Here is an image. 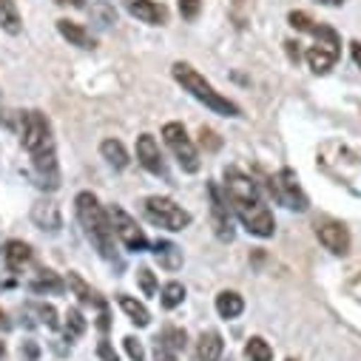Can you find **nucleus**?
Instances as JSON below:
<instances>
[{"mask_svg": "<svg viewBox=\"0 0 361 361\" xmlns=\"http://www.w3.org/2000/svg\"><path fill=\"white\" fill-rule=\"evenodd\" d=\"M225 200H228V205L233 208L236 219L245 225L247 233H253L259 239L274 236V231H276L274 214H270V208L264 205L256 183L247 173H242L239 168L225 171Z\"/></svg>", "mask_w": 361, "mask_h": 361, "instance_id": "nucleus-1", "label": "nucleus"}, {"mask_svg": "<svg viewBox=\"0 0 361 361\" xmlns=\"http://www.w3.org/2000/svg\"><path fill=\"white\" fill-rule=\"evenodd\" d=\"M74 211H77V219L82 225V233L85 239L94 245V250L114 262L117 259V245H114V228H111V219H109V211L100 205V200L92 194V191H80L77 200H74Z\"/></svg>", "mask_w": 361, "mask_h": 361, "instance_id": "nucleus-2", "label": "nucleus"}, {"mask_svg": "<svg viewBox=\"0 0 361 361\" xmlns=\"http://www.w3.org/2000/svg\"><path fill=\"white\" fill-rule=\"evenodd\" d=\"M171 71H173V80L183 85L194 100H200L205 109H211L214 114H222V117H242V109H239L233 100H228L225 94H219L216 88H214L191 63H173Z\"/></svg>", "mask_w": 361, "mask_h": 361, "instance_id": "nucleus-3", "label": "nucleus"}, {"mask_svg": "<svg viewBox=\"0 0 361 361\" xmlns=\"http://www.w3.org/2000/svg\"><path fill=\"white\" fill-rule=\"evenodd\" d=\"M142 211L151 225L165 228V231H185L191 225V214L168 197H148L142 202Z\"/></svg>", "mask_w": 361, "mask_h": 361, "instance_id": "nucleus-4", "label": "nucleus"}, {"mask_svg": "<svg viewBox=\"0 0 361 361\" xmlns=\"http://www.w3.org/2000/svg\"><path fill=\"white\" fill-rule=\"evenodd\" d=\"M162 140L165 145L171 148V154L176 157L179 168H183L185 173H197L200 171V154H197V145L191 142L188 131L183 123H165L162 126Z\"/></svg>", "mask_w": 361, "mask_h": 361, "instance_id": "nucleus-5", "label": "nucleus"}, {"mask_svg": "<svg viewBox=\"0 0 361 361\" xmlns=\"http://www.w3.org/2000/svg\"><path fill=\"white\" fill-rule=\"evenodd\" d=\"M310 35H316V43L307 49V66L316 74H327L338 60V46H341L338 35L330 26H322V23H316Z\"/></svg>", "mask_w": 361, "mask_h": 361, "instance_id": "nucleus-6", "label": "nucleus"}, {"mask_svg": "<svg viewBox=\"0 0 361 361\" xmlns=\"http://www.w3.org/2000/svg\"><path fill=\"white\" fill-rule=\"evenodd\" d=\"M20 142L23 148L29 151V157L46 151V148H54V140H51V126L46 120V114L40 111H26L20 117Z\"/></svg>", "mask_w": 361, "mask_h": 361, "instance_id": "nucleus-7", "label": "nucleus"}, {"mask_svg": "<svg viewBox=\"0 0 361 361\" xmlns=\"http://www.w3.org/2000/svg\"><path fill=\"white\" fill-rule=\"evenodd\" d=\"M270 194L276 197L279 205H285V208H290V211L305 214V211L310 208L307 194H305L302 185H299V176H296L290 168H282V171L276 173V179H270Z\"/></svg>", "mask_w": 361, "mask_h": 361, "instance_id": "nucleus-8", "label": "nucleus"}, {"mask_svg": "<svg viewBox=\"0 0 361 361\" xmlns=\"http://www.w3.org/2000/svg\"><path fill=\"white\" fill-rule=\"evenodd\" d=\"M109 219H111L114 236L126 245V250H131V253L148 250V236H145V231L137 225V219H134L128 211H123L120 205H111V208H109Z\"/></svg>", "mask_w": 361, "mask_h": 361, "instance_id": "nucleus-9", "label": "nucleus"}, {"mask_svg": "<svg viewBox=\"0 0 361 361\" xmlns=\"http://www.w3.org/2000/svg\"><path fill=\"white\" fill-rule=\"evenodd\" d=\"M208 197H211V222H214V233H216L222 242H231V239H233L231 205H228V200L222 197V191H219L216 183L208 185Z\"/></svg>", "mask_w": 361, "mask_h": 361, "instance_id": "nucleus-10", "label": "nucleus"}, {"mask_svg": "<svg viewBox=\"0 0 361 361\" xmlns=\"http://www.w3.org/2000/svg\"><path fill=\"white\" fill-rule=\"evenodd\" d=\"M32 168H35V179L43 191H57L60 188V168H57V154L54 148H46L40 154L32 157Z\"/></svg>", "mask_w": 361, "mask_h": 361, "instance_id": "nucleus-11", "label": "nucleus"}, {"mask_svg": "<svg viewBox=\"0 0 361 361\" xmlns=\"http://www.w3.org/2000/svg\"><path fill=\"white\" fill-rule=\"evenodd\" d=\"M137 159H140V165H142L148 173L168 179L165 157H162V151H159V142H157L151 134H142V137L137 140Z\"/></svg>", "mask_w": 361, "mask_h": 361, "instance_id": "nucleus-12", "label": "nucleus"}, {"mask_svg": "<svg viewBox=\"0 0 361 361\" xmlns=\"http://www.w3.org/2000/svg\"><path fill=\"white\" fill-rule=\"evenodd\" d=\"M316 236H319V242H322L330 253H336V256H344V253L350 250V233H347V228L338 225V222H324V225H319V228H316Z\"/></svg>", "mask_w": 361, "mask_h": 361, "instance_id": "nucleus-13", "label": "nucleus"}, {"mask_svg": "<svg viewBox=\"0 0 361 361\" xmlns=\"http://www.w3.org/2000/svg\"><path fill=\"white\" fill-rule=\"evenodd\" d=\"M123 6L140 23H148V26H162L165 23V6L154 4V0H123Z\"/></svg>", "mask_w": 361, "mask_h": 361, "instance_id": "nucleus-14", "label": "nucleus"}, {"mask_svg": "<svg viewBox=\"0 0 361 361\" xmlns=\"http://www.w3.org/2000/svg\"><path fill=\"white\" fill-rule=\"evenodd\" d=\"M32 222L49 233H57L63 228V216H60V208L51 202V200H40L32 205Z\"/></svg>", "mask_w": 361, "mask_h": 361, "instance_id": "nucleus-15", "label": "nucleus"}, {"mask_svg": "<svg viewBox=\"0 0 361 361\" xmlns=\"http://www.w3.org/2000/svg\"><path fill=\"white\" fill-rule=\"evenodd\" d=\"M0 253H4V262H6V267L12 270V274H20V270L32 262V247L26 242H18V239L6 242L4 247H0Z\"/></svg>", "mask_w": 361, "mask_h": 361, "instance_id": "nucleus-16", "label": "nucleus"}, {"mask_svg": "<svg viewBox=\"0 0 361 361\" xmlns=\"http://www.w3.org/2000/svg\"><path fill=\"white\" fill-rule=\"evenodd\" d=\"M29 290L37 296H60L66 290V279H60L54 270H37V276L29 282Z\"/></svg>", "mask_w": 361, "mask_h": 361, "instance_id": "nucleus-17", "label": "nucleus"}, {"mask_svg": "<svg viewBox=\"0 0 361 361\" xmlns=\"http://www.w3.org/2000/svg\"><path fill=\"white\" fill-rule=\"evenodd\" d=\"M154 259L159 262L162 270H168V274H176V270L183 267V250H179L173 242H168V239H159L154 245Z\"/></svg>", "mask_w": 361, "mask_h": 361, "instance_id": "nucleus-18", "label": "nucleus"}, {"mask_svg": "<svg viewBox=\"0 0 361 361\" xmlns=\"http://www.w3.org/2000/svg\"><path fill=\"white\" fill-rule=\"evenodd\" d=\"M222 350H225V341L216 330H208L200 336V344H197V355L194 361H222Z\"/></svg>", "mask_w": 361, "mask_h": 361, "instance_id": "nucleus-19", "label": "nucleus"}, {"mask_svg": "<svg viewBox=\"0 0 361 361\" xmlns=\"http://www.w3.org/2000/svg\"><path fill=\"white\" fill-rule=\"evenodd\" d=\"M57 32H60L71 46H77V49H94L92 32L82 29V26L74 23V20H57Z\"/></svg>", "mask_w": 361, "mask_h": 361, "instance_id": "nucleus-20", "label": "nucleus"}, {"mask_svg": "<svg viewBox=\"0 0 361 361\" xmlns=\"http://www.w3.org/2000/svg\"><path fill=\"white\" fill-rule=\"evenodd\" d=\"M66 285L71 288V293H74V296H77L82 305H92V307H97V310L106 305V302L100 299V293H97L92 285H85V282H82V276H80V274H74V270H68V279H66Z\"/></svg>", "mask_w": 361, "mask_h": 361, "instance_id": "nucleus-21", "label": "nucleus"}, {"mask_svg": "<svg viewBox=\"0 0 361 361\" xmlns=\"http://www.w3.org/2000/svg\"><path fill=\"white\" fill-rule=\"evenodd\" d=\"M242 310H245V299L236 290H222L216 296V313L222 319H236V316H242Z\"/></svg>", "mask_w": 361, "mask_h": 361, "instance_id": "nucleus-22", "label": "nucleus"}, {"mask_svg": "<svg viewBox=\"0 0 361 361\" xmlns=\"http://www.w3.org/2000/svg\"><path fill=\"white\" fill-rule=\"evenodd\" d=\"M117 302H120L123 313H126L137 327H148V324H151V313H148V307H145L142 302H137V299H131V296H126V293H123Z\"/></svg>", "mask_w": 361, "mask_h": 361, "instance_id": "nucleus-23", "label": "nucleus"}, {"mask_svg": "<svg viewBox=\"0 0 361 361\" xmlns=\"http://www.w3.org/2000/svg\"><path fill=\"white\" fill-rule=\"evenodd\" d=\"M0 29L9 35H20L23 23H20V12L15 0H0Z\"/></svg>", "mask_w": 361, "mask_h": 361, "instance_id": "nucleus-24", "label": "nucleus"}, {"mask_svg": "<svg viewBox=\"0 0 361 361\" xmlns=\"http://www.w3.org/2000/svg\"><path fill=\"white\" fill-rule=\"evenodd\" d=\"M100 154H103V159H106L109 165H114V168H126V165H128V151H126V145H123L120 140H103Z\"/></svg>", "mask_w": 361, "mask_h": 361, "instance_id": "nucleus-25", "label": "nucleus"}, {"mask_svg": "<svg viewBox=\"0 0 361 361\" xmlns=\"http://www.w3.org/2000/svg\"><path fill=\"white\" fill-rule=\"evenodd\" d=\"M85 327H88V322L82 319V313L77 307L66 310V319H63V336H66V341H77L85 333Z\"/></svg>", "mask_w": 361, "mask_h": 361, "instance_id": "nucleus-26", "label": "nucleus"}, {"mask_svg": "<svg viewBox=\"0 0 361 361\" xmlns=\"http://www.w3.org/2000/svg\"><path fill=\"white\" fill-rule=\"evenodd\" d=\"M245 361H274V350L262 336H253L245 344Z\"/></svg>", "mask_w": 361, "mask_h": 361, "instance_id": "nucleus-27", "label": "nucleus"}, {"mask_svg": "<svg viewBox=\"0 0 361 361\" xmlns=\"http://www.w3.org/2000/svg\"><path fill=\"white\" fill-rule=\"evenodd\" d=\"M185 341H188V336H185V330H179V327H165V330L157 336V344H162V347L171 350V353L185 350Z\"/></svg>", "mask_w": 361, "mask_h": 361, "instance_id": "nucleus-28", "label": "nucleus"}, {"mask_svg": "<svg viewBox=\"0 0 361 361\" xmlns=\"http://www.w3.org/2000/svg\"><path fill=\"white\" fill-rule=\"evenodd\" d=\"M92 20L100 29H109L111 23H117V12H114V6L106 4V0H94V4H92Z\"/></svg>", "mask_w": 361, "mask_h": 361, "instance_id": "nucleus-29", "label": "nucleus"}, {"mask_svg": "<svg viewBox=\"0 0 361 361\" xmlns=\"http://www.w3.org/2000/svg\"><path fill=\"white\" fill-rule=\"evenodd\" d=\"M26 310H32V313H37V322L40 324H46L49 330H57L60 327V319H57V310L51 307V305H46V302H32Z\"/></svg>", "mask_w": 361, "mask_h": 361, "instance_id": "nucleus-30", "label": "nucleus"}, {"mask_svg": "<svg viewBox=\"0 0 361 361\" xmlns=\"http://www.w3.org/2000/svg\"><path fill=\"white\" fill-rule=\"evenodd\" d=\"M183 299H185V288L179 285V282H168V285L162 288V307H165V310L179 307V305H183Z\"/></svg>", "mask_w": 361, "mask_h": 361, "instance_id": "nucleus-31", "label": "nucleus"}, {"mask_svg": "<svg viewBox=\"0 0 361 361\" xmlns=\"http://www.w3.org/2000/svg\"><path fill=\"white\" fill-rule=\"evenodd\" d=\"M137 282H140V288H142L145 296H154V293H157V276L151 274L148 267H140V270H137Z\"/></svg>", "mask_w": 361, "mask_h": 361, "instance_id": "nucleus-32", "label": "nucleus"}, {"mask_svg": "<svg viewBox=\"0 0 361 361\" xmlns=\"http://www.w3.org/2000/svg\"><path fill=\"white\" fill-rule=\"evenodd\" d=\"M288 20H290V26H293V29H299V32H313V26H316V23H313V18H310V15H305V12H290V18H288Z\"/></svg>", "mask_w": 361, "mask_h": 361, "instance_id": "nucleus-33", "label": "nucleus"}, {"mask_svg": "<svg viewBox=\"0 0 361 361\" xmlns=\"http://www.w3.org/2000/svg\"><path fill=\"white\" fill-rule=\"evenodd\" d=\"M123 344H126V353L131 355V361H145V350H142V344L134 336H126Z\"/></svg>", "mask_w": 361, "mask_h": 361, "instance_id": "nucleus-34", "label": "nucleus"}, {"mask_svg": "<svg viewBox=\"0 0 361 361\" xmlns=\"http://www.w3.org/2000/svg\"><path fill=\"white\" fill-rule=\"evenodd\" d=\"M200 9H202L200 0H179V15H183L185 20H194L200 15Z\"/></svg>", "mask_w": 361, "mask_h": 361, "instance_id": "nucleus-35", "label": "nucleus"}, {"mask_svg": "<svg viewBox=\"0 0 361 361\" xmlns=\"http://www.w3.org/2000/svg\"><path fill=\"white\" fill-rule=\"evenodd\" d=\"M97 355H100L103 361H117V358H120V355H117V350L111 347V341H109L106 336H103V338H100V344H97Z\"/></svg>", "mask_w": 361, "mask_h": 361, "instance_id": "nucleus-36", "label": "nucleus"}, {"mask_svg": "<svg viewBox=\"0 0 361 361\" xmlns=\"http://www.w3.org/2000/svg\"><path fill=\"white\" fill-rule=\"evenodd\" d=\"M154 361H179V358H176V353H171V350H165L162 344H157V347H154Z\"/></svg>", "mask_w": 361, "mask_h": 361, "instance_id": "nucleus-37", "label": "nucleus"}, {"mask_svg": "<svg viewBox=\"0 0 361 361\" xmlns=\"http://www.w3.org/2000/svg\"><path fill=\"white\" fill-rule=\"evenodd\" d=\"M20 353H23L29 361H37V355H40V350H37V344H35V341H23Z\"/></svg>", "mask_w": 361, "mask_h": 361, "instance_id": "nucleus-38", "label": "nucleus"}, {"mask_svg": "<svg viewBox=\"0 0 361 361\" xmlns=\"http://www.w3.org/2000/svg\"><path fill=\"white\" fill-rule=\"evenodd\" d=\"M202 145H208V148H219V140H216V134L211 131V128H202Z\"/></svg>", "mask_w": 361, "mask_h": 361, "instance_id": "nucleus-39", "label": "nucleus"}, {"mask_svg": "<svg viewBox=\"0 0 361 361\" xmlns=\"http://www.w3.org/2000/svg\"><path fill=\"white\" fill-rule=\"evenodd\" d=\"M350 54H353V60H355V66L361 68V43H358V40H353V43H350Z\"/></svg>", "mask_w": 361, "mask_h": 361, "instance_id": "nucleus-40", "label": "nucleus"}, {"mask_svg": "<svg viewBox=\"0 0 361 361\" xmlns=\"http://www.w3.org/2000/svg\"><path fill=\"white\" fill-rule=\"evenodd\" d=\"M0 330H4V333H6V330H12V322H9V316H6L4 310H0Z\"/></svg>", "mask_w": 361, "mask_h": 361, "instance_id": "nucleus-41", "label": "nucleus"}, {"mask_svg": "<svg viewBox=\"0 0 361 361\" xmlns=\"http://www.w3.org/2000/svg\"><path fill=\"white\" fill-rule=\"evenodd\" d=\"M60 6H85V0H57Z\"/></svg>", "mask_w": 361, "mask_h": 361, "instance_id": "nucleus-42", "label": "nucleus"}, {"mask_svg": "<svg viewBox=\"0 0 361 361\" xmlns=\"http://www.w3.org/2000/svg\"><path fill=\"white\" fill-rule=\"evenodd\" d=\"M319 4H324V6H341L344 0H319Z\"/></svg>", "mask_w": 361, "mask_h": 361, "instance_id": "nucleus-43", "label": "nucleus"}, {"mask_svg": "<svg viewBox=\"0 0 361 361\" xmlns=\"http://www.w3.org/2000/svg\"><path fill=\"white\" fill-rule=\"evenodd\" d=\"M4 355H6V344H4V341H0V358H4Z\"/></svg>", "mask_w": 361, "mask_h": 361, "instance_id": "nucleus-44", "label": "nucleus"}, {"mask_svg": "<svg viewBox=\"0 0 361 361\" xmlns=\"http://www.w3.org/2000/svg\"><path fill=\"white\" fill-rule=\"evenodd\" d=\"M6 288V282H4V276H0V290H4Z\"/></svg>", "mask_w": 361, "mask_h": 361, "instance_id": "nucleus-45", "label": "nucleus"}, {"mask_svg": "<svg viewBox=\"0 0 361 361\" xmlns=\"http://www.w3.org/2000/svg\"><path fill=\"white\" fill-rule=\"evenodd\" d=\"M288 361H293V358H288Z\"/></svg>", "mask_w": 361, "mask_h": 361, "instance_id": "nucleus-46", "label": "nucleus"}, {"mask_svg": "<svg viewBox=\"0 0 361 361\" xmlns=\"http://www.w3.org/2000/svg\"><path fill=\"white\" fill-rule=\"evenodd\" d=\"M228 361H231V358H228Z\"/></svg>", "mask_w": 361, "mask_h": 361, "instance_id": "nucleus-47", "label": "nucleus"}]
</instances>
